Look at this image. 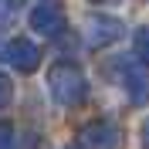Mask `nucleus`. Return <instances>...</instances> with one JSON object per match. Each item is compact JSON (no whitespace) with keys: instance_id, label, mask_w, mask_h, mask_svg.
Masks as SVG:
<instances>
[]
</instances>
